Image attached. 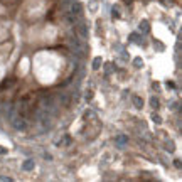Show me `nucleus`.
<instances>
[{
    "label": "nucleus",
    "mask_w": 182,
    "mask_h": 182,
    "mask_svg": "<svg viewBox=\"0 0 182 182\" xmlns=\"http://www.w3.org/2000/svg\"><path fill=\"white\" fill-rule=\"evenodd\" d=\"M71 12H73L74 15H79L81 12H83L81 3H79V2H73V5H71Z\"/></svg>",
    "instance_id": "nucleus-2"
},
{
    "label": "nucleus",
    "mask_w": 182,
    "mask_h": 182,
    "mask_svg": "<svg viewBox=\"0 0 182 182\" xmlns=\"http://www.w3.org/2000/svg\"><path fill=\"white\" fill-rule=\"evenodd\" d=\"M140 29H142V31H148V22H142Z\"/></svg>",
    "instance_id": "nucleus-6"
},
{
    "label": "nucleus",
    "mask_w": 182,
    "mask_h": 182,
    "mask_svg": "<svg viewBox=\"0 0 182 182\" xmlns=\"http://www.w3.org/2000/svg\"><path fill=\"white\" fill-rule=\"evenodd\" d=\"M100 63H101V59H94V66H93V68H100V66H98Z\"/></svg>",
    "instance_id": "nucleus-8"
},
{
    "label": "nucleus",
    "mask_w": 182,
    "mask_h": 182,
    "mask_svg": "<svg viewBox=\"0 0 182 182\" xmlns=\"http://www.w3.org/2000/svg\"><path fill=\"white\" fill-rule=\"evenodd\" d=\"M61 103H63V105H69V96L68 94H63V96H61Z\"/></svg>",
    "instance_id": "nucleus-4"
},
{
    "label": "nucleus",
    "mask_w": 182,
    "mask_h": 182,
    "mask_svg": "<svg viewBox=\"0 0 182 182\" xmlns=\"http://www.w3.org/2000/svg\"><path fill=\"white\" fill-rule=\"evenodd\" d=\"M78 34H79L83 39H86V37H88V29H86V26H78Z\"/></svg>",
    "instance_id": "nucleus-3"
},
{
    "label": "nucleus",
    "mask_w": 182,
    "mask_h": 182,
    "mask_svg": "<svg viewBox=\"0 0 182 182\" xmlns=\"http://www.w3.org/2000/svg\"><path fill=\"white\" fill-rule=\"evenodd\" d=\"M32 167H34V164H32L31 160H29L27 164H24V169H32Z\"/></svg>",
    "instance_id": "nucleus-7"
},
{
    "label": "nucleus",
    "mask_w": 182,
    "mask_h": 182,
    "mask_svg": "<svg viewBox=\"0 0 182 182\" xmlns=\"http://www.w3.org/2000/svg\"><path fill=\"white\" fill-rule=\"evenodd\" d=\"M133 100H135V103H136V106H138V108H142V105H143V101H142V100H140V98H136V96L133 98Z\"/></svg>",
    "instance_id": "nucleus-5"
},
{
    "label": "nucleus",
    "mask_w": 182,
    "mask_h": 182,
    "mask_svg": "<svg viewBox=\"0 0 182 182\" xmlns=\"http://www.w3.org/2000/svg\"><path fill=\"white\" fill-rule=\"evenodd\" d=\"M12 125H14V128H17V130H26V122L24 120H20V118H15L14 122H12Z\"/></svg>",
    "instance_id": "nucleus-1"
},
{
    "label": "nucleus",
    "mask_w": 182,
    "mask_h": 182,
    "mask_svg": "<svg viewBox=\"0 0 182 182\" xmlns=\"http://www.w3.org/2000/svg\"><path fill=\"white\" fill-rule=\"evenodd\" d=\"M152 105H154V108H157V105H159V103H157V100L154 98V100H152Z\"/></svg>",
    "instance_id": "nucleus-9"
}]
</instances>
